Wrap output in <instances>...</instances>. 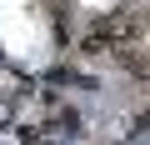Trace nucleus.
Wrapping results in <instances>:
<instances>
[{"mask_svg": "<svg viewBox=\"0 0 150 145\" xmlns=\"http://www.w3.org/2000/svg\"><path fill=\"white\" fill-rule=\"evenodd\" d=\"M135 35H140V20H135V15H125V10H115V15H110V20H100V30H95V40H100V45L110 40V50H115V45H130Z\"/></svg>", "mask_w": 150, "mask_h": 145, "instance_id": "f257e3e1", "label": "nucleus"}]
</instances>
